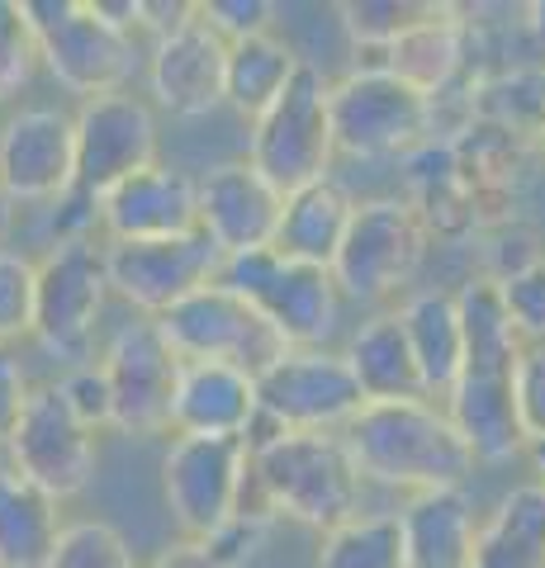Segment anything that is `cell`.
<instances>
[{"label": "cell", "instance_id": "obj_38", "mask_svg": "<svg viewBox=\"0 0 545 568\" xmlns=\"http://www.w3.org/2000/svg\"><path fill=\"white\" fill-rule=\"evenodd\" d=\"M33 62H39V52H33L20 0H0V104L33 77Z\"/></svg>", "mask_w": 545, "mask_h": 568}, {"label": "cell", "instance_id": "obj_12", "mask_svg": "<svg viewBox=\"0 0 545 568\" xmlns=\"http://www.w3.org/2000/svg\"><path fill=\"white\" fill-rule=\"evenodd\" d=\"M361 403L346 361L327 346H285L256 375V417L275 432H342Z\"/></svg>", "mask_w": 545, "mask_h": 568}, {"label": "cell", "instance_id": "obj_40", "mask_svg": "<svg viewBox=\"0 0 545 568\" xmlns=\"http://www.w3.org/2000/svg\"><path fill=\"white\" fill-rule=\"evenodd\" d=\"M195 10L223 43L252 39V33H271V24H275L271 0H204V6H195Z\"/></svg>", "mask_w": 545, "mask_h": 568}, {"label": "cell", "instance_id": "obj_5", "mask_svg": "<svg viewBox=\"0 0 545 568\" xmlns=\"http://www.w3.org/2000/svg\"><path fill=\"white\" fill-rule=\"evenodd\" d=\"M33 52L72 95H114L133 77V33L114 29L95 0H20Z\"/></svg>", "mask_w": 545, "mask_h": 568}, {"label": "cell", "instance_id": "obj_23", "mask_svg": "<svg viewBox=\"0 0 545 568\" xmlns=\"http://www.w3.org/2000/svg\"><path fill=\"white\" fill-rule=\"evenodd\" d=\"M398 540H403V568H470L480 521L461 488L413 493L398 511Z\"/></svg>", "mask_w": 545, "mask_h": 568}, {"label": "cell", "instance_id": "obj_21", "mask_svg": "<svg viewBox=\"0 0 545 568\" xmlns=\"http://www.w3.org/2000/svg\"><path fill=\"white\" fill-rule=\"evenodd\" d=\"M100 227L110 242H166L195 233V175L152 162L100 200Z\"/></svg>", "mask_w": 545, "mask_h": 568}, {"label": "cell", "instance_id": "obj_28", "mask_svg": "<svg viewBox=\"0 0 545 568\" xmlns=\"http://www.w3.org/2000/svg\"><path fill=\"white\" fill-rule=\"evenodd\" d=\"M62 503L0 465V568H48L62 536Z\"/></svg>", "mask_w": 545, "mask_h": 568}, {"label": "cell", "instance_id": "obj_9", "mask_svg": "<svg viewBox=\"0 0 545 568\" xmlns=\"http://www.w3.org/2000/svg\"><path fill=\"white\" fill-rule=\"evenodd\" d=\"M327 114H332V148L342 156H408L432 138L427 95L403 85L390 71L351 67L342 81L327 85Z\"/></svg>", "mask_w": 545, "mask_h": 568}, {"label": "cell", "instance_id": "obj_43", "mask_svg": "<svg viewBox=\"0 0 545 568\" xmlns=\"http://www.w3.org/2000/svg\"><path fill=\"white\" fill-rule=\"evenodd\" d=\"M29 394H33V388H29V375H24L20 355H14V346H0V446L10 440V432H14V422H20Z\"/></svg>", "mask_w": 545, "mask_h": 568}, {"label": "cell", "instance_id": "obj_41", "mask_svg": "<svg viewBox=\"0 0 545 568\" xmlns=\"http://www.w3.org/2000/svg\"><path fill=\"white\" fill-rule=\"evenodd\" d=\"M266 526L271 517H256V511H238L233 521H228L219 536H209L204 545L214 549V559L223 568H248L256 555H261V545H266Z\"/></svg>", "mask_w": 545, "mask_h": 568}, {"label": "cell", "instance_id": "obj_15", "mask_svg": "<svg viewBox=\"0 0 545 568\" xmlns=\"http://www.w3.org/2000/svg\"><path fill=\"white\" fill-rule=\"evenodd\" d=\"M100 375L110 388V426L124 436H162L171 432L175 384H181V361L162 342L152 317L129 323L110 336L100 355Z\"/></svg>", "mask_w": 545, "mask_h": 568}, {"label": "cell", "instance_id": "obj_34", "mask_svg": "<svg viewBox=\"0 0 545 568\" xmlns=\"http://www.w3.org/2000/svg\"><path fill=\"white\" fill-rule=\"evenodd\" d=\"M48 568H138L129 540L104 521H77L62 526L58 549H52Z\"/></svg>", "mask_w": 545, "mask_h": 568}, {"label": "cell", "instance_id": "obj_27", "mask_svg": "<svg viewBox=\"0 0 545 568\" xmlns=\"http://www.w3.org/2000/svg\"><path fill=\"white\" fill-rule=\"evenodd\" d=\"M351 209H356V200H351L332 175L319 185L285 194L271 252H280L285 261H304V265H319V271H332L337 246L346 237V223H351Z\"/></svg>", "mask_w": 545, "mask_h": 568}, {"label": "cell", "instance_id": "obj_2", "mask_svg": "<svg viewBox=\"0 0 545 568\" xmlns=\"http://www.w3.org/2000/svg\"><path fill=\"white\" fill-rule=\"evenodd\" d=\"M455 313H461L465 332V365L442 413L461 432L474 465H503V459L526 450L513 407V369L522 355V336L507 323L498 284L484 275L455 290Z\"/></svg>", "mask_w": 545, "mask_h": 568}, {"label": "cell", "instance_id": "obj_35", "mask_svg": "<svg viewBox=\"0 0 545 568\" xmlns=\"http://www.w3.org/2000/svg\"><path fill=\"white\" fill-rule=\"evenodd\" d=\"M480 242V256H484V280H507V275H517L526 271V265H536L545 256V246H541V233L532 223H522V219H507V223H494L488 233L474 237Z\"/></svg>", "mask_w": 545, "mask_h": 568}, {"label": "cell", "instance_id": "obj_1", "mask_svg": "<svg viewBox=\"0 0 545 568\" xmlns=\"http://www.w3.org/2000/svg\"><path fill=\"white\" fill-rule=\"evenodd\" d=\"M536 148L498 123L470 119L461 133L432 138L403 156V204L432 242H470L517 219V194Z\"/></svg>", "mask_w": 545, "mask_h": 568}, {"label": "cell", "instance_id": "obj_19", "mask_svg": "<svg viewBox=\"0 0 545 568\" xmlns=\"http://www.w3.org/2000/svg\"><path fill=\"white\" fill-rule=\"evenodd\" d=\"M280 209H285V194L252 162H223L195 181V223L219 246V256H242L271 246L280 227Z\"/></svg>", "mask_w": 545, "mask_h": 568}, {"label": "cell", "instance_id": "obj_10", "mask_svg": "<svg viewBox=\"0 0 545 568\" xmlns=\"http://www.w3.org/2000/svg\"><path fill=\"white\" fill-rule=\"evenodd\" d=\"M432 237L422 233L417 213L403 204V194H380V200H361L351 209L346 237L332 261V284L337 294H351L361 304L398 294L403 284H413L422 271Z\"/></svg>", "mask_w": 545, "mask_h": 568}, {"label": "cell", "instance_id": "obj_8", "mask_svg": "<svg viewBox=\"0 0 545 568\" xmlns=\"http://www.w3.org/2000/svg\"><path fill=\"white\" fill-rule=\"evenodd\" d=\"M110 298L104 252L91 237L52 242L43 261H33V332L39 346L67 369L91 365L95 317Z\"/></svg>", "mask_w": 545, "mask_h": 568}, {"label": "cell", "instance_id": "obj_17", "mask_svg": "<svg viewBox=\"0 0 545 568\" xmlns=\"http://www.w3.org/2000/svg\"><path fill=\"white\" fill-rule=\"evenodd\" d=\"M104 280L110 294L129 298L133 308H143L148 317H162L181 298L219 280V246L209 242L200 227L185 237L166 242H104Z\"/></svg>", "mask_w": 545, "mask_h": 568}, {"label": "cell", "instance_id": "obj_6", "mask_svg": "<svg viewBox=\"0 0 545 568\" xmlns=\"http://www.w3.org/2000/svg\"><path fill=\"white\" fill-rule=\"evenodd\" d=\"M327 77L313 62H299L266 110L252 119L248 162L266 175L280 194L319 185L332 175V114H327Z\"/></svg>", "mask_w": 545, "mask_h": 568}, {"label": "cell", "instance_id": "obj_45", "mask_svg": "<svg viewBox=\"0 0 545 568\" xmlns=\"http://www.w3.org/2000/svg\"><path fill=\"white\" fill-rule=\"evenodd\" d=\"M522 24H526L532 43L541 48V58H545V0H536V6H526V10H522Z\"/></svg>", "mask_w": 545, "mask_h": 568}, {"label": "cell", "instance_id": "obj_20", "mask_svg": "<svg viewBox=\"0 0 545 568\" xmlns=\"http://www.w3.org/2000/svg\"><path fill=\"white\" fill-rule=\"evenodd\" d=\"M223 71H228V43L195 10L181 29H171L166 39L152 43L148 85H152V100L166 114L200 119L223 104Z\"/></svg>", "mask_w": 545, "mask_h": 568}, {"label": "cell", "instance_id": "obj_3", "mask_svg": "<svg viewBox=\"0 0 545 568\" xmlns=\"http://www.w3.org/2000/svg\"><path fill=\"white\" fill-rule=\"evenodd\" d=\"M337 436L361 474V484L398 488L408 497L436 493V488H461L474 474V455L461 440V432L427 398L361 403V413Z\"/></svg>", "mask_w": 545, "mask_h": 568}, {"label": "cell", "instance_id": "obj_36", "mask_svg": "<svg viewBox=\"0 0 545 568\" xmlns=\"http://www.w3.org/2000/svg\"><path fill=\"white\" fill-rule=\"evenodd\" d=\"M498 298L522 346H545V256L526 271L498 280Z\"/></svg>", "mask_w": 545, "mask_h": 568}, {"label": "cell", "instance_id": "obj_39", "mask_svg": "<svg viewBox=\"0 0 545 568\" xmlns=\"http://www.w3.org/2000/svg\"><path fill=\"white\" fill-rule=\"evenodd\" d=\"M513 407H517V426L522 440L545 436V346H522L517 369H513Z\"/></svg>", "mask_w": 545, "mask_h": 568}, {"label": "cell", "instance_id": "obj_11", "mask_svg": "<svg viewBox=\"0 0 545 568\" xmlns=\"http://www.w3.org/2000/svg\"><path fill=\"white\" fill-rule=\"evenodd\" d=\"M162 342L175 351L181 365H238L256 379L266 369L285 342L271 332V323L261 317L248 298H238L228 284H204L190 298H181L162 317H152Z\"/></svg>", "mask_w": 545, "mask_h": 568}, {"label": "cell", "instance_id": "obj_42", "mask_svg": "<svg viewBox=\"0 0 545 568\" xmlns=\"http://www.w3.org/2000/svg\"><path fill=\"white\" fill-rule=\"evenodd\" d=\"M62 388V398L67 407L91 426V432H100V426H110V388H104V375H100V365H77V369H67V379L58 384Z\"/></svg>", "mask_w": 545, "mask_h": 568}, {"label": "cell", "instance_id": "obj_22", "mask_svg": "<svg viewBox=\"0 0 545 568\" xmlns=\"http://www.w3.org/2000/svg\"><path fill=\"white\" fill-rule=\"evenodd\" d=\"M465 62H470V10L465 6H432L413 29H403L390 48L356 67L390 71V77H398L403 85H413L417 95L432 100V95H442L446 85L470 81Z\"/></svg>", "mask_w": 545, "mask_h": 568}, {"label": "cell", "instance_id": "obj_18", "mask_svg": "<svg viewBox=\"0 0 545 568\" xmlns=\"http://www.w3.org/2000/svg\"><path fill=\"white\" fill-rule=\"evenodd\" d=\"M77 181L72 114L29 104L0 129V190L10 204H58Z\"/></svg>", "mask_w": 545, "mask_h": 568}, {"label": "cell", "instance_id": "obj_14", "mask_svg": "<svg viewBox=\"0 0 545 568\" xmlns=\"http://www.w3.org/2000/svg\"><path fill=\"white\" fill-rule=\"evenodd\" d=\"M6 450H10L6 465L24 474L33 488H43L52 503L81 497L95 474V432L67 407L58 384L29 394Z\"/></svg>", "mask_w": 545, "mask_h": 568}, {"label": "cell", "instance_id": "obj_32", "mask_svg": "<svg viewBox=\"0 0 545 568\" xmlns=\"http://www.w3.org/2000/svg\"><path fill=\"white\" fill-rule=\"evenodd\" d=\"M313 568H403L394 511H356L351 521L323 530Z\"/></svg>", "mask_w": 545, "mask_h": 568}, {"label": "cell", "instance_id": "obj_48", "mask_svg": "<svg viewBox=\"0 0 545 568\" xmlns=\"http://www.w3.org/2000/svg\"><path fill=\"white\" fill-rule=\"evenodd\" d=\"M536 156H541V162H545V133L536 138Z\"/></svg>", "mask_w": 545, "mask_h": 568}, {"label": "cell", "instance_id": "obj_46", "mask_svg": "<svg viewBox=\"0 0 545 568\" xmlns=\"http://www.w3.org/2000/svg\"><path fill=\"white\" fill-rule=\"evenodd\" d=\"M526 450H532V469H536V488H545V436H541V440H532V446H526Z\"/></svg>", "mask_w": 545, "mask_h": 568}, {"label": "cell", "instance_id": "obj_7", "mask_svg": "<svg viewBox=\"0 0 545 568\" xmlns=\"http://www.w3.org/2000/svg\"><path fill=\"white\" fill-rule=\"evenodd\" d=\"M219 284H228L238 298H248L285 346H323L332 327H337L342 294H337V284H332V271H319V265H304V261H285L280 252H271V246L223 256Z\"/></svg>", "mask_w": 545, "mask_h": 568}, {"label": "cell", "instance_id": "obj_31", "mask_svg": "<svg viewBox=\"0 0 545 568\" xmlns=\"http://www.w3.org/2000/svg\"><path fill=\"white\" fill-rule=\"evenodd\" d=\"M470 110L474 119L498 123V129L536 148V138L545 133V62H526L513 71H498V77H484L470 91Z\"/></svg>", "mask_w": 545, "mask_h": 568}, {"label": "cell", "instance_id": "obj_24", "mask_svg": "<svg viewBox=\"0 0 545 568\" xmlns=\"http://www.w3.org/2000/svg\"><path fill=\"white\" fill-rule=\"evenodd\" d=\"M256 422V379L238 365H181L171 426L181 436H248Z\"/></svg>", "mask_w": 545, "mask_h": 568}, {"label": "cell", "instance_id": "obj_29", "mask_svg": "<svg viewBox=\"0 0 545 568\" xmlns=\"http://www.w3.org/2000/svg\"><path fill=\"white\" fill-rule=\"evenodd\" d=\"M470 568H545V488L522 484L480 526Z\"/></svg>", "mask_w": 545, "mask_h": 568}, {"label": "cell", "instance_id": "obj_16", "mask_svg": "<svg viewBox=\"0 0 545 568\" xmlns=\"http://www.w3.org/2000/svg\"><path fill=\"white\" fill-rule=\"evenodd\" d=\"M72 138H77L72 194H81L95 209L119 181H129V175L157 162V119L148 100L129 91L81 100V110L72 114Z\"/></svg>", "mask_w": 545, "mask_h": 568}, {"label": "cell", "instance_id": "obj_37", "mask_svg": "<svg viewBox=\"0 0 545 568\" xmlns=\"http://www.w3.org/2000/svg\"><path fill=\"white\" fill-rule=\"evenodd\" d=\"M33 332V261L0 246V346Z\"/></svg>", "mask_w": 545, "mask_h": 568}, {"label": "cell", "instance_id": "obj_25", "mask_svg": "<svg viewBox=\"0 0 545 568\" xmlns=\"http://www.w3.org/2000/svg\"><path fill=\"white\" fill-rule=\"evenodd\" d=\"M398 323L413 346L422 394H427V403H446L465 365V332H461V313H455V294L446 290L408 294V304L398 308Z\"/></svg>", "mask_w": 545, "mask_h": 568}, {"label": "cell", "instance_id": "obj_44", "mask_svg": "<svg viewBox=\"0 0 545 568\" xmlns=\"http://www.w3.org/2000/svg\"><path fill=\"white\" fill-rule=\"evenodd\" d=\"M148 568H223V564L214 559V549H209L204 540H175Z\"/></svg>", "mask_w": 545, "mask_h": 568}, {"label": "cell", "instance_id": "obj_4", "mask_svg": "<svg viewBox=\"0 0 545 568\" xmlns=\"http://www.w3.org/2000/svg\"><path fill=\"white\" fill-rule=\"evenodd\" d=\"M256 517H290L332 530L361 511V474L337 432H280L248 450V497Z\"/></svg>", "mask_w": 545, "mask_h": 568}, {"label": "cell", "instance_id": "obj_26", "mask_svg": "<svg viewBox=\"0 0 545 568\" xmlns=\"http://www.w3.org/2000/svg\"><path fill=\"white\" fill-rule=\"evenodd\" d=\"M342 361L356 379L365 403H403V398H427L422 394V375L413 361V346L403 336L398 313H375L351 332Z\"/></svg>", "mask_w": 545, "mask_h": 568}, {"label": "cell", "instance_id": "obj_13", "mask_svg": "<svg viewBox=\"0 0 545 568\" xmlns=\"http://www.w3.org/2000/svg\"><path fill=\"white\" fill-rule=\"evenodd\" d=\"M162 493L185 540L219 536L248 497V446L238 436H175L162 459Z\"/></svg>", "mask_w": 545, "mask_h": 568}, {"label": "cell", "instance_id": "obj_30", "mask_svg": "<svg viewBox=\"0 0 545 568\" xmlns=\"http://www.w3.org/2000/svg\"><path fill=\"white\" fill-rule=\"evenodd\" d=\"M299 52L275 39V33H252V39L228 43V71H223V104H233L242 119H256L266 104L285 91V81L299 71Z\"/></svg>", "mask_w": 545, "mask_h": 568}, {"label": "cell", "instance_id": "obj_47", "mask_svg": "<svg viewBox=\"0 0 545 568\" xmlns=\"http://www.w3.org/2000/svg\"><path fill=\"white\" fill-rule=\"evenodd\" d=\"M10 223H14V204H10V194L0 190V237L10 233Z\"/></svg>", "mask_w": 545, "mask_h": 568}, {"label": "cell", "instance_id": "obj_33", "mask_svg": "<svg viewBox=\"0 0 545 568\" xmlns=\"http://www.w3.org/2000/svg\"><path fill=\"white\" fill-rule=\"evenodd\" d=\"M427 10H432V0H346V6H337L351 43H356V62H371L375 52L390 48Z\"/></svg>", "mask_w": 545, "mask_h": 568}]
</instances>
